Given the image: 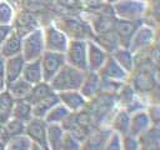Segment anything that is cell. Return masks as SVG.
<instances>
[{"label": "cell", "mask_w": 160, "mask_h": 150, "mask_svg": "<svg viewBox=\"0 0 160 150\" xmlns=\"http://www.w3.org/2000/svg\"><path fill=\"white\" fill-rule=\"evenodd\" d=\"M86 71H81L76 68L70 66L69 64H65L56 74L55 76L49 81L52 90L55 92H62L68 90H79Z\"/></svg>", "instance_id": "6da1fadb"}, {"label": "cell", "mask_w": 160, "mask_h": 150, "mask_svg": "<svg viewBox=\"0 0 160 150\" xmlns=\"http://www.w3.org/2000/svg\"><path fill=\"white\" fill-rule=\"evenodd\" d=\"M59 28L62 32L66 34L69 39H81L91 40L94 36L92 29L88 20L76 18V16H64L59 20Z\"/></svg>", "instance_id": "7a4b0ae2"}, {"label": "cell", "mask_w": 160, "mask_h": 150, "mask_svg": "<svg viewBox=\"0 0 160 150\" xmlns=\"http://www.w3.org/2000/svg\"><path fill=\"white\" fill-rule=\"evenodd\" d=\"M65 60L70 66L88 71V40L70 39L65 51Z\"/></svg>", "instance_id": "3957f363"}, {"label": "cell", "mask_w": 160, "mask_h": 150, "mask_svg": "<svg viewBox=\"0 0 160 150\" xmlns=\"http://www.w3.org/2000/svg\"><path fill=\"white\" fill-rule=\"evenodd\" d=\"M44 51H45V45H44L42 28H38L22 38L21 55L25 59V61L40 59Z\"/></svg>", "instance_id": "277c9868"}, {"label": "cell", "mask_w": 160, "mask_h": 150, "mask_svg": "<svg viewBox=\"0 0 160 150\" xmlns=\"http://www.w3.org/2000/svg\"><path fill=\"white\" fill-rule=\"evenodd\" d=\"M115 18L125 20H139L145 14L148 5L144 0H121L112 5Z\"/></svg>", "instance_id": "5b68a950"}, {"label": "cell", "mask_w": 160, "mask_h": 150, "mask_svg": "<svg viewBox=\"0 0 160 150\" xmlns=\"http://www.w3.org/2000/svg\"><path fill=\"white\" fill-rule=\"evenodd\" d=\"M142 24L141 19L139 20H125V19H119L115 18L114 25H112V31L119 41V45L121 48H128L131 42V39L134 34L136 32L138 28Z\"/></svg>", "instance_id": "8992f818"}, {"label": "cell", "mask_w": 160, "mask_h": 150, "mask_svg": "<svg viewBox=\"0 0 160 150\" xmlns=\"http://www.w3.org/2000/svg\"><path fill=\"white\" fill-rule=\"evenodd\" d=\"M42 32H44L45 50L65 54L68 45H69V40H70L65 32H62L55 25H49V26L44 28Z\"/></svg>", "instance_id": "52a82bcc"}, {"label": "cell", "mask_w": 160, "mask_h": 150, "mask_svg": "<svg viewBox=\"0 0 160 150\" xmlns=\"http://www.w3.org/2000/svg\"><path fill=\"white\" fill-rule=\"evenodd\" d=\"M40 64L42 70V80L49 82L55 76V74L66 64L65 54L45 50L40 56Z\"/></svg>", "instance_id": "ba28073f"}, {"label": "cell", "mask_w": 160, "mask_h": 150, "mask_svg": "<svg viewBox=\"0 0 160 150\" xmlns=\"http://www.w3.org/2000/svg\"><path fill=\"white\" fill-rule=\"evenodd\" d=\"M46 130H48V124L45 122L44 119H40V118L32 116L25 124V135L34 144L40 145L45 150H50L48 144V138H46Z\"/></svg>", "instance_id": "9c48e42d"}, {"label": "cell", "mask_w": 160, "mask_h": 150, "mask_svg": "<svg viewBox=\"0 0 160 150\" xmlns=\"http://www.w3.org/2000/svg\"><path fill=\"white\" fill-rule=\"evenodd\" d=\"M132 82L131 86L136 94H148L154 91L156 86V78L152 70L150 69H139L134 70L130 74Z\"/></svg>", "instance_id": "30bf717a"}, {"label": "cell", "mask_w": 160, "mask_h": 150, "mask_svg": "<svg viewBox=\"0 0 160 150\" xmlns=\"http://www.w3.org/2000/svg\"><path fill=\"white\" fill-rule=\"evenodd\" d=\"M111 132L110 126H98L92 129L81 142V150H104Z\"/></svg>", "instance_id": "8fae6325"}, {"label": "cell", "mask_w": 160, "mask_h": 150, "mask_svg": "<svg viewBox=\"0 0 160 150\" xmlns=\"http://www.w3.org/2000/svg\"><path fill=\"white\" fill-rule=\"evenodd\" d=\"M154 40H155V30L151 26L141 24L131 39V42L129 45V50L132 54H136L138 51L145 50L149 46H151Z\"/></svg>", "instance_id": "7c38bea8"}, {"label": "cell", "mask_w": 160, "mask_h": 150, "mask_svg": "<svg viewBox=\"0 0 160 150\" xmlns=\"http://www.w3.org/2000/svg\"><path fill=\"white\" fill-rule=\"evenodd\" d=\"M98 74L101 79L112 80L116 82H126V80H129L130 78V75L115 61V59L111 55L108 56L106 61L104 62L101 69L98 71Z\"/></svg>", "instance_id": "4fadbf2b"}, {"label": "cell", "mask_w": 160, "mask_h": 150, "mask_svg": "<svg viewBox=\"0 0 160 150\" xmlns=\"http://www.w3.org/2000/svg\"><path fill=\"white\" fill-rule=\"evenodd\" d=\"M59 100L62 105H65L70 112H78L84 110L88 104V99L79 90H68L62 92H58Z\"/></svg>", "instance_id": "5bb4252c"}, {"label": "cell", "mask_w": 160, "mask_h": 150, "mask_svg": "<svg viewBox=\"0 0 160 150\" xmlns=\"http://www.w3.org/2000/svg\"><path fill=\"white\" fill-rule=\"evenodd\" d=\"M109 54L102 50L92 40H88V71L98 72L104 62L106 61Z\"/></svg>", "instance_id": "9a60e30c"}, {"label": "cell", "mask_w": 160, "mask_h": 150, "mask_svg": "<svg viewBox=\"0 0 160 150\" xmlns=\"http://www.w3.org/2000/svg\"><path fill=\"white\" fill-rule=\"evenodd\" d=\"M12 28H14V31L19 36L24 38L25 35H28L29 32H31L32 30H35L40 26H39V24H38L36 19L34 18L32 14L22 11L20 14H18L16 18H14Z\"/></svg>", "instance_id": "2e32d148"}, {"label": "cell", "mask_w": 160, "mask_h": 150, "mask_svg": "<svg viewBox=\"0 0 160 150\" xmlns=\"http://www.w3.org/2000/svg\"><path fill=\"white\" fill-rule=\"evenodd\" d=\"M150 126H151L150 118H149L146 110L142 109V110H139L130 115V125H129L128 134L138 138L142 132H145Z\"/></svg>", "instance_id": "e0dca14e"}, {"label": "cell", "mask_w": 160, "mask_h": 150, "mask_svg": "<svg viewBox=\"0 0 160 150\" xmlns=\"http://www.w3.org/2000/svg\"><path fill=\"white\" fill-rule=\"evenodd\" d=\"M24 64H25V59L22 58L21 54L6 59L5 76H4L6 86L10 82H12L14 80H16V79H19L21 76V72H22V69H24Z\"/></svg>", "instance_id": "ac0fdd59"}, {"label": "cell", "mask_w": 160, "mask_h": 150, "mask_svg": "<svg viewBox=\"0 0 160 150\" xmlns=\"http://www.w3.org/2000/svg\"><path fill=\"white\" fill-rule=\"evenodd\" d=\"M100 81H101V79H100L98 72H95V71H86L84 81H82L79 91L88 100H91L100 91Z\"/></svg>", "instance_id": "d6986e66"}, {"label": "cell", "mask_w": 160, "mask_h": 150, "mask_svg": "<svg viewBox=\"0 0 160 150\" xmlns=\"http://www.w3.org/2000/svg\"><path fill=\"white\" fill-rule=\"evenodd\" d=\"M159 140V126L151 125L145 132L138 136L139 150H160Z\"/></svg>", "instance_id": "ffe728a7"}, {"label": "cell", "mask_w": 160, "mask_h": 150, "mask_svg": "<svg viewBox=\"0 0 160 150\" xmlns=\"http://www.w3.org/2000/svg\"><path fill=\"white\" fill-rule=\"evenodd\" d=\"M54 94H56V92L52 90L51 85L48 81L42 80V81H40L38 84H34L31 86V89H30V91H29V94H28V96L25 99L31 105H34V104H36V102H39V101L54 95Z\"/></svg>", "instance_id": "44dd1931"}, {"label": "cell", "mask_w": 160, "mask_h": 150, "mask_svg": "<svg viewBox=\"0 0 160 150\" xmlns=\"http://www.w3.org/2000/svg\"><path fill=\"white\" fill-rule=\"evenodd\" d=\"M21 45H22V38L19 36L14 30L11 31V34L6 38V40L2 42L1 48H0V54L8 59V58H12L16 56L19 54H21Z\"/></svg>", "instance_id": "7402d4cb"}, {"label": "cell", "mask_w": 160, "mask_h": 150, "mask_svg": "<svg viewBox=\"0 0 160 150\" xmlns=\"http://www.w3.org/2000/svg\"><path fill=\"white\" fill-rule=\"evenodd\" d=\"M21 78L30 82L31 85L38 84L42 81V70H41V64L40 59L31 60V61H25L24 69L21 72Z\"/></svg>", "instance_id": "603a6c76"}, {"label": "cell", "mask_w": 160, "mask_h": 150, "mask_svg": "<svg viewBox=\"0 0 160 150\" xmlns=\"http://www.w3.org/2000/svg\"><path fill=\"white\" fill-rule=\"evenodd\" d=\"M91 40L94 42H96L102 50H105L109 55H111L118 48H120L119 41H118L112 30L105 31V32H101V34H96V35L92 36Z\"/></svg>", "instance_id": "cb8c5ba5"}, {"label": "cell", "mask_w": 160, "mask_h": 150, "mask_svg": "<svg viewBox=\"0 0 160 150\" xmlns=\"http://www.w3.org/2000/svg\"><path fill=\"white\" fill-rule=\"evenodd\" d=\"M111 56L115 59V61L130 75L134 69H135V58H134V54L128 49V48H118L112 54Z\"/></svg>", "instance_id": "d4e9b609"}, {"label": "cell", "mask_w": 160, "mask_h": 150, "mask_svg": "<svg viewBox=\"0 0 160 150\" xmlns=\"http://www.w3.org/2000/svg\"><path fill=\"white\" fill-rule=\"evenodd\" d=\"M11 118L18 119L22 122H28L32 118V105L26 99H15Z\"/></svg>", "instance_id": "484cf974"}, {"label": "cell", "mask_w": 160, "mask_h": 150, "mask_svg": "<svg viewBox=\"0 0 160 150\" xmlns=\"http://www.w3.org/2000/svg\"><path fill=\"white\" fill-rule=\"evenodd\" d=\"M129 125H130V114L125 109H120L111 119L110 122V129L120 135H125L129 131Z\"/></svg>", "instance_id": "4316f807"}, {"label": "cell", "mask_w": 160, "mask_h": 150, "mask_svg": "<svg viewBox=\"0 0 160 150\" xmlns=\"http://www.w3.org/2000/svg\"><path fill=\"white\" fill-rule=\"evenodd\" d=\"M64 132L65 130L62 129L61 124H48L46 138L50 150H60Z\"/></svg>", "instance_id": "83f0119b"}, {"label": "cell", "mask_w": 160, "mask_h": 150, "mask_svg": "<svg viewBox=\"0 0 160 150\" xmlns=\"http://www.w3.org/2000/svg\"><path fill=\"white\" fill-rule=\"evenodd\" d=\"M31 84L28 82L26 80H24L21 76L16 80H14L12 82H10L6 86V90L11 94V96L14 99H25L31 89Z\"/></svg>", "instance_id": "f1b7e54d"}, {"label": "cell", "mask_w": 160, "mask_h": 150, "mask_svg": "<svg viewBox=\"0 0 160 150\" xmlns=\"http://www.w3.org/2000/svg\"><path fill=\"white\" fill-rule=\"evenodd\" d=\"M59 102H60V100H59V96H58V92H56V94H54V95H51V96H49V98L34 104L32 105V116L44 119L45 115L48 114V111L52 106L59 104Z\"/></svg>", "instance_id": "f546056e"}, {"label": "cell", "mask_w": 160, "mask_h": 150, "mask_svg": "<svg viewBox=\"0 0 160 150\" xmlns=\"http://www.w3.org/2000/svg\"><path fill=\"white\" fill-rule=\"evenodd\" d=\"M69 115H70V110L65 105L59 102L48 111L44 120L46 124H61Z\"/></svg>", "instance_id": "4dcf8cb0"}, {"label": "cell", "mask_w": 160, "mask_h": 150, "mask_svg": "<svg viewBox=\"0 0 160 150\" xmlns=\"http://www.w3.org/2000/svg\"><path fill=\"white\" fill-rule=\"evenodd\" d=\"M14 102H15V99L11 96V94L6 89L0 92V121L2 124H5L11 118Z\"/></svg>", "instance_id": "1f68e13d"}, {"label": "cell", "mask_w": 160, "mask_h": 150, "mask_svg": "<svg viewBox=\"0 0 160 150\" xmlns=\"http://www.w3.org/2000/svg\"><path fill=\"white\" fill-rule=\"evenodd\" d=\"M4 131L5 135L8 138V140L10 138H15V136H20V135H25V122L10 118L5 124H4Z\"/></svg>", "instance_id": "d6a6232c"}, {"label": "cell", "mask_w": 160, "mask_h": 150, "mask_svg": "<svg viewBox=\"0 0 160 150\" xmlns=\"http://www.w3.org/2000/svg\"><path fill=\"white\" fill-rule=\"evenodd\" d=\"M32 141L26 135L10 138L5 142V150H30Z\"/></svg>", "instance_id": "836d02e7"}, {"label": "cell", "mask_w": 160, "mask_h": 150, "mask_svg": "<svg viewBox=\"0 0 160 150\" xmlns=\"http://www.w3.org/2000/svg\"><path fill=\"white\" fill-rule=\"evenodd\" d=\"M15 10L12 5L5 0H0V25H12Z\"/></svg>", "instance_id": "e575fe53"}, {"label": "cell", "mask_w": 160, "mask_h": 150, "mask_svg": "<svg viewBox=\"0 0 160 150\" xmlns=\"http://www.w3.org/2000/svg\"><path fill=\"white\" fill-rule=\"evenodd\" d=\"M60 150H81V142L75 136H72L70 132L65 131Z\"/></svg>", "instance_id": "d590c367"}, {"label": "cell", "mask_w": 160, "mask_h": 150, "mask_svg": "<svg viewBox=\"0 0 160 150\" xmlns=\"http://www.w3.org/2000/svg\"><path fill=\"white\" fill-rule=\"evenodd\" d=\"M104 150H122V144H121V135L112 131L111 135L109 136Z\"/></svg>", "instance_id": "8d00e7d4"}, {"label": "cell", "mask_w": 160, "mask_h": 150, "mask_svg": "<svg viewBox=\"0 0 160 150\" xmlns=\"http://www.w3.org/2000/svg\"><path fill=\"white\" fill-rule=\"evenodd\" d=\"M121 144H122V150H139L138 138L130 134L121 135Z\"/></svg>", "instance_id": "74e56055"}, {"label": "cell", "mask_w": 160, "mask_h": 150, "mask_svg": "<svg viewBox=\"0 0 160 150\" xmlns=\"http://www.w3.org/2000/svg\"><path fill=\"white\" fill-rule=\"evenodd\" d=\"M159 105L158 104H154V105H150L148 106L146 109V112L150 118V121H151V125L154 126H159Z\"/></svg>", "instance_id": "f35d334b"}, {"label": "cell", "mask_w": 160, "mask_h": 150, "mask_svg": "<svg viewBox=\"0 0 160 150\" xmlns=\"http://www.w3.org/2000/svg\"><path fill=\"white\" fill-rule=\"evenodd\" d=\"M12 30H14L12 25H0V48L2 42L6 40V38L11 34Z\"/></svg>", "instance_id": "ab89813d"}, {"label": "cell", "mask_w": 160, "mask_h": 150, "mask_svg": "<svg viewBox=\"0 0 160 150\" xmlns=\"http://www.w3.org/2000/svg\"><path fill=\"white\" fill-rule=\"evenodd\" d=\"M59 2L61 4V5H64V6H66V8H78V6H80L81 5V0H59Z\"/></svg>", "instance_id": "60d3db41"}, {"label": "cell", "mask_w": 160, "mask_h": 150, "mask_svg": "<svg viewBox=\"0 0 160 150\" xmlns=\"http://www.w3.org/2000/svg\"><path fill=\"white\" fill-rule=\"evenodd\" d=\"M5 64H6V59L0 54V78H2V79L5 76Z\"/></svg>", "instance_id": "b9f144b4"}, {"label": "cell", "mask_w": 160, "mask_h": 150, "mask_svg": "<svg viewBox=\"0 0 160 150\" xmlns=\"http://www.w3.org/2000/svg\"><path fill=\"white\" fill-rule=\"evenodd\" d=\"M81 1L85 2L86 5H89L90 8H95V6H99V5L105 2L104 0H81Z\"/></svg>", "instance_id": "7bdbcfd3"}, {"label": "cell", "mask_w": 160, "mask_h": 150, "mask_svg": "<svg viewBox=\"0 0 160 150\" xmlns=\"http://www.w3.org/2000/svg\"><path fill=\"white\" fill-rule=\"evenodd\" d=\"M6 89V84H5V80L2 78H0V92L4 91Z\"/></svg>", "instance_id": "ee69618b"}, {"label": "cell", "mask_w": 160, "mask_h": 150, "mask_svg": "<svg viewBox=\"0 0 160 150\" xmlns=\"http://www.w3.org/2000/svg\"><path fill=\"white\" fill-rule=\"evenodd\" d=\"M30 150H45V149H42L40 145H38V144H34V142H32V144H31V149H30Z\"/></svg>", "instance_id": "f6af8a7d"}, {"label": "cell", "mask_w": 160, "mask_h": 150, "mask_svg": "<svg viewBox=\"0 0 160 150\" xmlns=\"http://www.w3.org/2000/svg\"><path fill=\"white\" fill-rule=\"evenodd\" d=\"M106 4H109V5H114V4H116V2H119V1H121V0H104Z\"/></svg>", "instance_id": "bcb514c9"}, {"label": "cell", "mask_w": 160, "mask_h": 150, "mask_svg": "<svg viewBox=\"0 0 160 150\" xmlns=\"http://www.w3.org/2000/svg\"><path fill=\"white\" fill-rule=\"evenodd\" d=\"M0 150H5V142L0 140Z\"/></svg>", "instance_id": "7dc6e473"}]
</instances>
